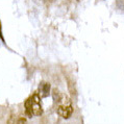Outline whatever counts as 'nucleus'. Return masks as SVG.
Returning <instances> with one entry per match:
<instances>
[{
    "mask_svg": "<svg viewBox=\"0 0 124 124\" xmlns=\"http://www.w3.org/2000/svg\"><path fill=\"white\" fill-rule=\"evenodd\" d=\"M31 100V112L33 116H41L43 114V108L41 106V97L39 94H34L30 97Z\"/></svg>",
    "mask_w": 124,
    "mask_h": 124,
    "instance_id": "f257e3e1",
    "label": "nucleus"
},
{
    "mask_svg": "<svg viewBox=\"0 0 124 124\" xmlns=\"http://www.w3.org/2000/svg\"><path fill=\"white\" fill-rule=\"evenodd\" d=\"M73 113V108L71 103H61L57 106V114L62 118L69 119Z\"/></svg>",
    "mask_w": 124,
    "mask_h": 124,
    "instance_id": "f03ea898",
    "label": "nucleus"
},
{
    "mask_svg": "<svg viewBox=\"0 0 124 124\" xmlns=\"http://www.w3.org/2000/svg\"><path fill=\"white\" fill-rule=\"evenodd\" d=\"M24 111H25V115L27 117H29V118H31L33 116L31 112V100H30V98L27 99L25 103H24Z\"/></svg>",
    "mask_w": 124,
    "mask_h": 124,
    "instance_id": "7ed1b4c3",
    "label": "nucleus"
},
{
    "mask_svg": "<svg viewBox=\"0 0 124 124\" xmlns=\"http://www.w3.org/2000/svg\"><path fill=\"white\" fill-rule=\"evenodd\" d=\"M49 92H50V85H49V84H46V82L41 84V87H40L41 96H43V97L48 96V95H49Z\"/></svg>",
    "mask_w": 124,
    "mask_h": 124,
    "instance_id": "20e7f679",
    "label": "nucleus"
},
{
    "mask_svg": "<svg viewBox=\"0 0 124 124\" xmlns=\"http://www.w3.org/2000/svg\"><path fill=\"white\" fill-rule=\"evenodd\" d=\"M0 38L2 39V41H4L3 40V38H2V33H1V24H0Z\"/></svg>",
    "mask_w": 124,
    "mask_h": 124,
    "instance_id": "39448f33",
    "label": "nucleus"
}]
</instances>
